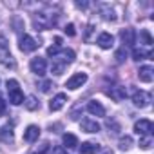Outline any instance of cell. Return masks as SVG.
<instances>
[{
  "label": "cell",
  "instance_id": "obj_1",
  "mask_svg": "<svg viewBox=\"0 0 154 154\" xmlns=\"http://www.w3.org/2000/svg\"><path fill=\"white\" fill-rule=\"evenodd\" d=\"M56 20H58V15L54 11H40V13L35 15L33 24H35L36 31H44V29L54 27L56 26Z\"/></svg>",
  "mask_w": 154,
  "mask_h": 154
},
{
  "label": "cell",
  "instance_id": "obj_2",
  "mask_svg": "<svg viewBox=\"0 0 154 154\" xmlns=\"http://www.w3.org/2000/svg\"><path fill=\"white\" fill-rule=\"evenodd\" d=\"M8 94H9V102L13 105H20L24 102V93L17 80H8Z\"/></svg>",
  "mask_w": 154,
  "mask_h": 154
},
{
  "label": "cell",
  "instance_id": "obj_3",
  "mask_svg": "<svg viewBox=\"0 0 154 154\" xmlns=\"http://www.w3.org/2000/svg\"><path fill=\"white\" fill-rule=\"evenodd\" d=\"M0 62H2L6 67H11V69L15 67V58H13V54L9 53V47H8L4 36H0Z\"/></svg>",
  "mask_w": 154,
  "mask_h": 154
},
{
  "label": "cell",
  "instance_id": "obj_4",
  "mask_svg": "<svg viewBox=\"0 0 154 154\" xmlns=\"http://www.w3.org/2000/svg\"><path fill=\"white\" fill-rule=\"evenodd\" d=\"M132 103L140 109L143 107H149L150 105V94L145 93V91H138V89H132Z\"/></svg>",
  "mask_w": 154,
  "mask_h": 154
},
{
  "label": "cell",
  "instance_id": "obj_5",
  "mask_svg": "<svg viewBox=\"0 0 154 154\" xmlns=\"http://www.w3.org/2000/svg\"><path fill=\"white\" fill-rule=\"evenodd\" d=\"M85 82H87V74L85 72H76V74H72L71 78L65 82V87L71 89V91H74V89H80Z\"/></svg>",
  "mask_w": 154,
  "mask_h": 154
},
{
  "label": "cell",
  "instance_id": "obj_6",
  "mask_svg": "<svg viewBox=\"0 0 154 154\" xmlns=\"http://www.w3.org/2000/svg\"><path fill=\"white\" fill-rule=\"evenodd\" d=\"M38 42L31 36V35H22L20 36V51H24V53H33V51H36L38 49Z\"/></svg>",
  "mask_w": 154,
  "mask_h": 154
},
{
  "label": "cell",
  "instance_id": "obj_7",
  "mask_svg": "<svg viewBox=\"0 0 154 154\" xmlns=\"http://www.w3.org/2000/svg\"><path fill=\"white\" fill-rule=\"evenodd\" d=\"M152 131H154V125L150 120H138L134 123V132L140 136H152Z\"/></svg>",
  "mask_w": 154,
  "mask_h": 154
},
{
  "label": "cell",
  "instance_id": "obj_8",
  "mask_svg": "<svg viewBox=\"0 0 154 154\" xmlns=\"http://www.w3.org/2000/svg\"><path fill=\"white\" fill-rule=\"evenodd\" d=\"M29 67H31V71H33L36 76H44V74H45V71H47V62H45V58L36 56V58H33V60H31Z\"/></svg>",
  "mask_w": 154,
  "mask_h": 154
},
{
  "label": "cell",
  "instance_id": "obj_9",
  "mask_svg": "<svg viewBox=\"0 0 154 154\" xmlns=\"http://www.w3.org/2000/svg\"><path fill=\"white\" fill-rule=\"evenodd\" d=\"M74 58H76V54H74V51H72V49H60L53 60H54V62H62V63H65V65H67V63H72V62H74Z\"/></svg>",
  "mask_w": 154,
  "mask_h": 154
},
{
  "label": "cell",
  "instance_id": "obj_10",
  "mask_svg": "<svg viewBox=\"0 0 154 154\" xmlns=\"http://www.w3.org/2000/svg\"><path fill=\"white\" fill-rule=\"evenodd\" d=\"M120 38H122V42H123V47L132 45V44H136V31H134L132 27L122 29V31H120Z\"/></svg>",
  "mask_w": 154,
  "mask_h": 154
},
{
  "label": "cell",
  "instance_id": "obj_11",
  "mask_svg": "<svg viewBox=\"0 0 154 154\" xmlns=\"http://www.w3.org/2000/svg\"><path fill=\"white\" fill-rule=\"evenodd\" d=\"M107 94H109L114 102H122V100H125V96H127V87H123V85H114V87H111V91H107Z\"/></svg>",
  "mask_w": 154,
  "mask_h": 154
},
{
  "label": "cell",
  "instance_id": "obj_12",
  "mask_svg": "<svg viewBox=\"0 0 154 154\" xmlns=\"http://www.w3.org/2000/svg\"><path fill=\"white\" fill-rule=\"evenodd\" d=\"M138 76H140V80H141L143 84H150V82L154 80V69H152L150 65H143V67H140Z\"/></svg>",
  "mask_w": 154,
  "mask_h": 154
},
{
  "label": "cell",
  "instance_id": "obj_13",
  "mask_svg": "<svg viewBox=\"0 0 154 154\" xmlns=\"http://www.w3.org/2000/svg\"><path fill=\"white\" fill-rule=\"evenodd\" d=\"M98 9H100V15H102L103 20H107V22H114L116 20V13H114V9L109 4H98Z\"/></svg>",
  "mask_w": 154,
  "mask_h": 154
},
{
  "label": "cell",
  "instance_id": "obj_14",
  "mask_svg": "<svg viewBox=\"0 0 154 154\" xmlns=\"http://www.w3.org/2000/svg\"><path fill=\"white\" fill-rule=\"evenodd\" d=\"M38 138H40V127H38V125H29V127L26 129V132H24V140L29 141V143H33V141H36Z\"/></svg>",
  "mask_w": 154,
  "mask_h": 154
},
{
  "label": "cell",
  "instance_id": "obj_15",
  "mask_svg": "<svg viewBox=\"0 0 154 154\" xmlns=\"http://www.w3.org/2000/svg\"><path fill=\"white\" fill-rule=\"evenodd\" d=\"M65 102H67V94H63V93H58L53 100H51V103H49V109L51 111H60L63 105H65Z\"/></svg>",
  "mask_w": 154,
  "mask_h": 154
},
{
  "label": "cell",
  "instance_id": "obj_16",
  "mask_svg": "<svg viewBox=\"0 0 154 154\" xmlns=\"http://www.w3.org/2000/svg\"><path fill=\"white\" fill-rule=\"evenodd\" d=\"M82 131H85L89 134H96V132H100V125L96 123V120L85 118V120H82Z\"/></svg>",
  "mask_w": 154,
  "mask_h": 154
},
{
  "label": "cell",
  "instance_id": "obj_17",
  "mask_svg": "<svg viewBox=\"0 0 154 154\" xmlns=\"http://www.w3.org/2000/svg\"><path fill=\"white\" fill-rule=\"evenodd\" d=\"M100 143H96V141H84L82 145H80V152L82 154H96V152H100Z\"/></svg>",
  "mask_w": 154,
  "mask_h": 154
},
{
  "label": "cell",
  "instance_id": "obj_18",
  "mask_svg": "<svg viewBox=\"0 0 154 154\" xmlns=\"http://www.w3.org/2000/svg\"><path fill=\"white\" fill-rule=\"evenodd\" d=\"M87 111H89L93 116H105L103 105H102L100 102H96V100H91V102L87 103Z\"/></svg>",
  "mask_w": 154,
  "mask_h": 154
},
{
  "label": "cell",
  "instance_id": "obj_19",
  "mask_svg": "<svg viewBox=\"0 0 154 154\" xmlns=\"http://www.w3.org/2000/svg\"><path fill=\"white\" fill-rule=\"evenodd\" d=\"M98 45H100L102 49H111V47L114 45V38H112V35H109V33H102V35L98 36Z\"/></svg>",
  "mask_w": 154,
  "mask_h": 154
},
{
  "label": "cell",
  "instance_id": "obj_20",
  "mask_svg": "<svg viewBox=\"0 0 154 154\" xmlns=\"http://www.w3.org/2000/svg\"><path fill=\"white\" fill-rule=\"evenodd\" d=\"M150 56H152V51L150 49H145V47H134L132 49V58L136 62L145 60V58H150Z\"/></svg>",
  "mask_w": 154,
  "mask_h": 154
},
{
  "label": "cell",
  "instance_id": "obj_21",
  "mask_svg": "<svg viewBox=\"0 0 154 154\" xmlns=\"http://www.w3.org/2000/svg\"><path fill=\"white\" fill-rule=\"evenodd\" d=\"M0 140H2L4 143H13V140H15V134H13V127L8 123V125H4L2 127V131H0Z\"/></svg>",
  "mask_w": 154,
  "mask_h": 154
},
{
  "label": "cell",
  "instance_id": "obj_22",
  "mask_svg": "<svg viewBox=\"0 0 154 154\" xmlns=\"http://www.w3.org/2000/svg\"><path fill=\"white\" fill-rule=\"evenodd\" d=\"M62 141H63V149H74V147H78L80 143H78V138H76L74 134H63V138H62Z\"/></svg>",
  "mask_w": 154,
  "mask_h": 154
},
{
  "label": "cell",
  "instance_id": "obj_23",
  "mask_svg": "<svg viewBox=\"0 0 154 154\" xmlns=\"http://www.w3.org/2000/svg\"><path fill=\"white\" fill-rule=\"evenodd\" d=\"M131 145H132V138H131V136H122V138H120V141H118L120 150H129V149H131Z\"/></svg>",
  "mask_w": 154,
  "mask_h": 154
},
{
  "label": "cell",
  "instance_id": "obj_24",
  "mask_svg": "<svg viewBox=\"0 0 154 154\" xmlns=\"http://www.w3.org/2000/svg\"><path fill=\"white\" fill-rule=\"evenodd\" d=\"M114 58H116V63H123V62L127 60V47H123V45H122V47L116 51Z\"/></svg>",
  "mask_w": 154,
  "mask_h": 154
},
{
  "label": "cell",
  "instance_id": "obj_25",
  "mask_svg": "<svg viewBox=\"0 0 154 154\" xmlns=\"http://www.w3.org/2000/svg\"><path fill=\"white\" fill-rule=\"evenodd\" d=\"M38 107H40L38 100H36L35 96H27V100H26V109H27V111H35V109H38Z\"/></svg>",
  "mask_w": 154,
  "mask_h": 154
},
{
  "label": "cell",
  "instance_id": "obj_26",
  "mask_svg": "<svg viewBox=\"0 0 154 154\" xmlns=\"http://www.w3.org/2000/svg\"><path fill=\"white\" fill-rule=\"evenodd\" d=\"M63 69H65V63H62V62H54L53 60V65H51V71H53V74H62L63 72Z\"/></svg>",
  "mask_w": 154,
  "mask_h": 154
},
{
  "label": "cell",
  "instance_id": "obj_27",
  "mask_svg": "<svg viewBox=\"0 0 154 154\" xmlns=\"http://www.w3.org/2000/svg\"><path fill=\"white\" fill-rule=\"evenodd\" d=\"M150 145H152V136H141L140 147H141V149H150Z\"/></svg>",
  "mask_w": 154,
  "mask_h": 154
},
{
  "label": "cell",
  "instance_id": "obj_28",
  "mask_svg": "<svg viewBox=\"0 0 154 154\" xmlns=\"http://www.w3.org/2000/svg\"><path fill=\"white\" fill-rule=\"evenodd\" d=\"M141 38H143V42H145V45H147V47H150V45H152V36H150V33H149L147 29H143V31H141Z\"/></svg>",
  "mask_w": 154,
  "mask_h": 154
},
{
  "label": "cell",
  "instance_id": "obj_29",
  "mask_svg": "<svg viewBox=\"0 0 154 154\" xmlns=\"http://www.w3.org/2000/svg\"><path fill=\"white\" fill-rule=\"evenodd\" d=\"M51 87H54L51 80H45V82H44V84L40 85V89H42V93H49V91H51Z\"/></svg>",
  "mask_w": 154,
  "mask_h": 154
},
{
  "label": "cell",
  "instance_id": "obj_30",
  "mask_svg": "<svg viewBox=\"0 0 154 154\" xmlns=\"http://www.w3.org/2000/svg\"><path fill=\"white\" fill-rule=\"evenodd\" d=\"M63 31H65V35H69V36H74V35H76V31H74V26H72V24H67Z\"/></svg>",
  "mask_w": 154,
  "mask_h": 154
},
{
  "label": "cell",
  "instance_id": "obj_31",
  "mask_svg": "<svg viewBox=\"0 0 154 154\" xmlns=\"http://www.w3.org/2000/svg\"><path fill=\"white\" fill-rule=\"evenodd\" d=\"M94 31V26L93 24H89L87 26V33H85V42H91V33Z\"/></svg>",
  "mask_w": 154,
  "mask_h": 154
},
{
  "label": "cell",
  "instance_id": "obj_32",
  "mask_svg": "<svg viewBox=\"0 0 154 154\" xmlns=\"http://www.w3.org/2000/svg\"><path fill=\"white\" fill-rule=\"evenodd\" d=\"M49 154H65V149L58 145V147H53V150H51Z\"/></svg>",
  "mask_w": 154,
  "mask_h": 154
},
{
  "label": "cell",
  "instance_id": "obj_33",
  "mask_svg": "<svg viewBox=\"0 0 154 154\" xmlns=\"http://www.w3.org/2000/svg\"><path fill=\"white\" fill-rule=\"evenodd\" d=\"M6 114V102H4V98L0 96V116H4Z\"/></svg>",
  "mask_w": 154,
  "mask_h": 154
},
{
  "label": "cell",
  "instance_id": "obj_34",
  "mask_svg": "<svg viewBox=\"0 0 154 154\" xmlns=\"http://www.w3.org/2000/svg\"><path fill=\"white\" fill-rule=\"evenodd\" d=\"M87 6H89L87 2H76V8H82V9H85Z\"/></svg>",
  "mask_w": 154,
  "mask_h": 154
},
{
  "label": "cell",
  "instance_id": "obj_35",
  "mask_svg": "<svg viewBox=\"0 0 154 154\" xmlns=\"http://www.w3.org/2000/svg\"><path fill=\"white\" fill-rule=\"evenodd\" d=\"M100 150H102V154H112L111 149H100Z\"/></svg>",
  "mask_w": 154,
  "mask_h": 154
}]
</instances>
